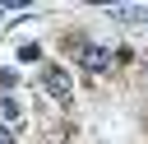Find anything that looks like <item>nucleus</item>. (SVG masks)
Returning a JSON list of instances; mask_svg holds the SVG:
<instances>
[{
	"mask_svg": "<svg viewBox=\"0 0 148 144\" xmlns=\"http://www.w3.org/2000/svg\"><path fill=\"white\" fill-rule=\"evenodd\" d=\"M0 121H5V125H23V111H18L14 98H0Z\"/></svg>",
	"mask_w": 148,
	"mask_h": 144,
	"instance_id": "7ed1b4c3",
	"label": "nucleus"
},
{
	"mask_svg": "<svg viewBox=\"0 0 148 144\" xmlns=\"http://www.w3.org/2000/svg\"><path fill=\"white\" fill-rule=\"evenodd\" d=\"M79 65H83L88 74H102V70L111 65V46H102V42H83V46H79Z\"/></svg>",
	"mask_w": 148,
	"mask_h": 144,
	"instance_id": "f257e3e1",
	"label": "nucleus"
},
{
	"mask_svg": "<svg viewBox=\"0 0 148 144\" xmlns=\"http://www.w3.org/2000/svg\"><path fill=\"white\" fill-rule=\"evenodd\" d=\"M0 19H5V5H0Z\"/></svg>",
	"mask_w": 148,
	"mask_h": 144,
	"instance_id": "423d86ee",
	"label": "nucleus"
},
{
	"mask_svg": "<svg viewBox=\"0 0 148 144\" xmlns=\"http://www.w3.org/2000/svg\"><path fill=\"white\" fill-rule=\"evenodd\" d=\"M0 144H14V125H5V121H0Z\"/></svg>",
	"mask_w": 148,
	"mask_h": 144,
	"instance_id": "39448f33",
	"label": "nucleus"
},
{
	"mask_svg": "<svg viewBox=\"0 0 148 144\" xmlns=\"http://www.w3.org/2000/svg\"><path fill=\"white\" fill-rule=\"evenodd\" d=\"M42 79H46V93H51V98H60V102L69 98V74H65L60 65H46V74H42Z\"/></svg>",
	"mask_w": 148,
	"mask_h": 144,
	"instance_id": "f03ea898",
	"label": "nucleus"
},
{
	"mask_svg": "<svg viewBox=\"0 0 148 144\" xmlns=\"http://www.w3.org/2000/svg\"><path fill=\"white\" fill-rule=\"evenodd\" d=\"M14 84H18V74L14 70H0V88H14Z\"/></svg>",
	"mask_w": 148,
	"mask_h": 144,
	"instance_id": "20e7f679",
	"label": "nucleus"
}]
</instances>
